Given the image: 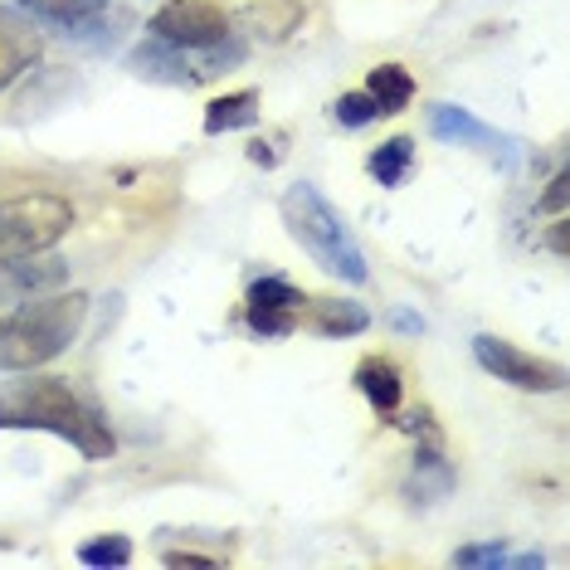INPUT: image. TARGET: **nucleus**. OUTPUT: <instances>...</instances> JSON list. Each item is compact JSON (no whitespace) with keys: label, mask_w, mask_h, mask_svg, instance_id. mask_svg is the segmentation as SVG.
Here are the masks:
<instances>
[{"label":"nucleus","mask_w":570,"mask_h":570,"mask_svg":"<svg viewBox=\"0 0 570 570\" xmlns=\"http://www.w3.org/2000/svg\"><path fill=\"white\" fill-rule=\"evenodd\" d=\"M430 132L439 141H459V147H492V141L502 147V137L492 132L488 122H478L473 112L453 108V102H434V108H430Z\"/></svg>","instance_id":"12"},{"label":"nucleus","mask_w":570,"mask_h":570,"mask_svg":"<svg viewBox=\"0 0 570 570\" xmlns=\"http://www.w3.org/2000/svg\"><path fill=\"white\" fill-rule=\"evenodd\" d=\"M303 313H293V307H254L249 303V327L258 336H293Z\"/></svg>","instance_id":"20"},{"label":"nucleus","mask_w":570,"mask_h":570,"mask_svg":"<svg viewBox=\"0 0 570 570\" xmlns=\"http://www.w3.org/2000/svg\"><path fill=\"white\" fill-rule=\"evenodd\" d=\"M79 561H83V566H127V561H132V541H127V537L83 541V547H79Z\"/></svg>","instance_id":"19"},{"label":"nucleus","mask_w":570,"mask_h":570,"mask_svg":"<svg viewBox=\"0 0 570 570\" xmlns=\"http://www.w3.org/2000/svg\"><path fill=\"white\" fill-rule=\"evenodd\" d=\"M0 430H49L69 439L83 459H112L118 453L108 420L94 405H83L59 375H30V381L6 385L0 391Z\"/></svg>","instance_id":"1"},{"label":"nucleus","mask_w":570,"mask_h":570,"mask_svg":"<svg viewBox=\"0 0 570 570\" xmlns=\"http://www.w3.org/2000/svg\"><path fill=\"white\" fill-rule=\"evenodd\" d=\"M63 283H69V264L63 258H40V254L0 258V317L24 307L30 297L59 293Z\"/></svg>","instance_id":"7"},{"label":"nucleus","mask_w":570,"mask_h":570,"mask_svg":"<svg viewBox=\"0 0 570 570\" xmlns=\"http://www.w3.org/2000/svg\"><path fill=\"white\" fill-rule=\"evenodd\" d=\"M303 16H307L303 0H249L239 10V20L249 24L258 40H288L297 24H303Z\"/></svg>","instance_id":"11"},{"label":"nucleus","mask_w":570,"mask_h":570,"mask_svg":"<svg viewBox=\"0 0 570 570\" xmlns=\"http://www.w3.org/2000/svg\"><path fill=\"white\" fill-rule=\"evenodd\" d=\"M166 566L171 570H215L219 561L215 556H200V551H166Z\"/></svg>","instance_id":"24"},{"label":"nucleus","mask_w":570,"mask_h":570,"mask_svg":"<svg viewBox=\"0 0 570 570\" xmlns=\"http://www.w3.org/2000/svg\"><path fill=\"white\" fill-rule=\"evenodd\" d=\"M395 327H400V332H424V322H420V317H405V313H400V317H395Z\"/></svg>","instance_id":"27"},{"label":"nucleus","mask_w":570,"mask_h":570,"mask_svg":"<svg viewBox=\"0 0 570 570\" xmlns=\"http://www.w3.org/2000/svg\"><path fill=\"white\" fill-rule=\"evenodd\" d=\"M566 200H570V176L561 171V176H556V180H551V190H547V196H541V200H537V210L566 215Z\"/></svg>","instance_id":"23"},{"label":"nucleus","mask_w":570,"mask_h":570,"mask_svg":"<svg viewBox=\"0 0 570 570\" xmlns=\"http://www.w3.org/2000/svg\"><path fill=\"white\" fill-rule=\"evenodd\" d=\"M147 30L151 40H166L180 49H210L219 40H229V16L215 0H166Z\"/></svg>","instance_id":"5"},{"label":"nucleus","mask_w":570,"mask_h":570,"mask_svg":"<svg viewBox=\"0 0 570 570\" xmlns=\"http://www.w3.org/2000/svg\"><path fill=\"white\" fill-rule=\"evenodd\" d=\"M244 59V45H210V49H200V63L190 73H176V83H200V79H215L225 63H239ZM132 63H137V73H151V79H166V69H180L186 63V49L180 45H166V40H157V45H141L137 55H132Z\"/></svg>","instance_id":"8"},{"label":"nucleus","mask_w":570,"mask_h":570,"mask_svg":"<svg viewBox=\"0 0 570 570\" xmlns=\"http://www.w3.org/2000/svg\"><path fill=\"white\" fill-rule=\"evenodd\" d=\"M30 16H40V20H55V24H94L108 16V0H20Z\"/></svg>","instance_id":"16"},{"label":"nucleus","mask_w":570,"mask_h":570,"mask_svg":"<svg viewBox=\"0 0 570 570\" xmlns=\"http://www.w3.org/2000/svg\"><path fill=\"white\" fill-rule=\"evenodd\" d=\"M35 59H40V35L16 10H0V88H10L24 69H35Z\"/></svg>","instance_id":"9"},{"label":"nucleus","mask_w":570,"mask_h":570,"mask_svg":"<svg viewBox=\"0 0 570 570\" xmlns=\"http://www.w3.org/2000/svg\"><path fill=\"white\" fill-rule=\"evenodd\" d=\"M366 94H371L375 102H381L385 118H395V112L414 98V79H410L405 69H400V63H375L371 79H366Z\"/></svg>","instance_id":"15"},{"label":"nucleus","mask_w":570,"mask_h":570,"mask_svg":"<svg viewBox=\"0 0 570 570\" xmlns=\"http://www.w3.org/2000/svg\"><path fill=\"white\" fill-rule=\"evenodd\" d=\"M307 322L322 336H356L371 327V313L361 303H346V297H313L307 303Z\"/></svg>","instance_id":"13"},{"label":"nucleus","mask_w":570,"mask_h":570,"mask_svg":"<svg viewBox=\"0 0 570 570\" xmlns=\"http://www.w3.org/2000/svg\"><path fill=\"white\" fill-rule=\"evenodd\" d=\"M453 566H508V551L492 541V547H463L453 551Z\"/></svg>","instance_id":"22"},{"label":"nucleus","mask_w":570,"mask_h":570,"mask_svg":"<svg viewBox=\"0 0 570 570\" xmlns=\"http://www.w3.org/2000/svg\"><path fill=\"white\" fill-rule=\"evenodd\" d=\"M473 356H478V366H483L488 375L517 385V391L551 395V391H561V385H566V371L556 366V361L531 356V352H522V346L502 342V336H473Z\"/></svg>","instance_id":"6"},{"label":"nucleus","mask_w":570,"mask_h":570,"mask_svg":"<svg viewBox=\"0 0 570 570\" xmlns=\"http://www.w3.org/2000/svg\"><path fill=\"white\" fill-rule=\"evenodd\" d=\"M283 225H288V235L303 244V249L313 254L332 278H346V283H366L371 278L366 254H361L356 235L346 229L342 210H336L317 186L297 180V186L283 190Z\"/></svg>","instance_id":"3"},{"label":"nucleus","mask_w":570,"mask_h":570,"mask_svg":"<svg viewBox=\"0 0 570 570\" xmlns=\"http://www.w3.org/2000/svg\"><path fill=\"white\" fill-rule=\"evenodd\" d=\"M356 391L371 400L375 414H395L400 410V395H405V381H400V366L385 356H366L356 366Z\"/></svg>","instance_id":"10"},{"label":"nucleus","mask_w":570,"mask_h":570,"mask_svg":"<svg viewBox=\"0 0 570 570\" xmlns=\"http://www.w3.org/2000/svg\"><path fill=\"white\" fill-rule=\"evenodd\" d=\"M375 118H385V112H381V102H375L371 94H342L336 98V122L342 127H366Z\"/></svg>","instance_id":"21"},{"label":"nucleus","mask_w":570,"mask_h":570,"mask_svg":"<svg viewBox=\"0 0 570 570\" xmlns=\"http://www.w3.org/2000/svg\"><path fill=\"white\" fill-rule=\"evenodd\" d=\"M566 225H570V219L561 215V219H556V229H551V249L561 254V258H566Z\"/></svg>","instance_id":"25"},{"label":"nucleus","mask_w":570,"mask_h":570,"mask_svg":"<svg viewBox=\"0 0 570 570\" xmlns=\"http://www.w3.org/2000/svg\"><path fill=\"white\" fill-rule=\"evenodd\" d=\"M73 229V205L49 190L35 196L0 200V258H24V254H45Z\"/></svg>","instance_id":"4"},{"label":"nucleus","mask_w":570,"mask_h":570,"mask_svg":"<svg viewBox=\"0 0 570 570\" xmlns=\"http://www.w3.org/2000/svg\"><path fill=\"white\" fill-rule=\"evenodd\" d=\"M249 303L254 307H293V313H303L307 297L297 293L293 283H283V278H258L254 288H249Z\"/></svg>","instance_id":"18"},{"label":"nucleus","mask_w":570,"mask_h":570,"mask_svg":"<svg viewBox=\"0 0 570 570\" xmlns=\"http://www.w3.org/2000/svg\"><path fill=\"white\" fill-rule=\"evenodd\" d=\"M254 118H258V94L239 88V94H225L205 108V132L219 137V132H235V127H254Z\"/></svg>","instance_id":"14"},{"label":"nucleus","mask_w":570,"mask_h":570,"mask_svg":"<svg viewBox=\"0 0 570 570\" xmlns=\"http://www.w3.org/2000/svg\"><path fill=\"white\" fill-rule=\"evenodd\" d=\"M249 161H258V166H274L278 157H274V151L264 147V141H254V147H249Z\"/></svg>","instance_id":"26"},{"label":"nucleus","mask_w":570,"mask_h":570,"mask_svg":"<svg viewBox=\"0 0 570 570\" xmlns=\"http://www.w3.org/2000/svg\"><path fill=\"white\" fill-rule=\"evenodd\" d=\"M410 161H414V141L410 137H391L381 151H371V176L381 186H400L410 176Z\"/></svg>","instance_id":"17"},{"label":"nucleus","mask_w":570,"mask_h":570,"mask_svg":"<svg viewBox=\"0 0 570 570\" xmlns=\"http://www.w3.org/2000/svg\"><path fill=\"white\" fill-rule=\"evenodd\" d=\"M88 317V293H45L0 317V371H35L69 352Z\"/></svg>","instance_id":"2"}]
</instances>
